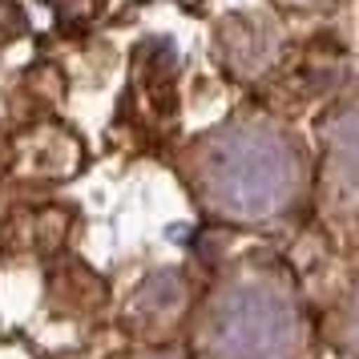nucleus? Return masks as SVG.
I'll list each match as a JSON object with an SVG mask.
<instances>
[{
	"instance_id": "3",
	"label": "nucleus",
	"mask_w": 359,
	"mask_h": 359,
	"mask_svg": "<svg viewBox=\"0 0 359 359\" xmlns=\"http://www.w3.org/2000/svg\"><path fill=\"white\" fill-rule=\"evenodd\" d=\"M315 198L331 226L359 230V85L339 93L319 117Z\"/></svg>"
},
{
	"instance_id": "1",
	"label": "nucleus",
	"mask_w": 359,
	"mask_h": 359,
	"mask_svg": "<svg viewBox=\"0 0 359 359\" xmlns=\"http://www.w3.org/2000/svg\"><path fill=\"white\" fill-rule=\"evenodd\" d=\"M178 170L198 210L226 226H283L315 194V162L271 117H230L182 149Z\"/></svg>"
},
{
	"instance_id": "4",
	"label": "nucleus",
	"mask_w": 359,
	"mask_h": 359,
	"mask_svg": "<svg viewBox=\"0 0 359 359\" xmlns=\"http://www.w3.org/2000/svg\"><path fill=\"white\" fill-rule=\"evenodd\" d=\"M327 339L335 343L343 359H359V278H351V287H343L339 303L327 319Z\"/></svg>"
},
{
	"instance_id": "2",
	"label": "nucleus",
	"mask_w": 359,
	"mask_h": 359,
	"mask_svg": "<svg viewBox=\"0 0 359 359\" xmlns=\"http://www.w3.org/2000/svg\"><path fill=\"white\" fill-rule=\"evenodd\" d=\"M198 359H307L311 319L287 266L246 255L210 287L194 319Z\"/></svg>"
},
{
	"instance_id": "5",
	"label": "nucleus",
	"mask_w": 359,
	"mask_h": 359,
	"mask_svg": "<svg viewBox=\"0 0 359 359\" xmlns=\"http://www.w3.org/2000/svg\"><path fill=\"white\" fill-rule=\"evenodd\" d=\"M271 4H278L283 13H294V17H319V13L339 8L343 0H271Z\"/></svg>"
}]
</instances>
